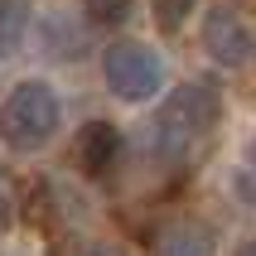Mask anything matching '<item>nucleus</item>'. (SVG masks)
I'll return each mask as SVG.
<instances>
[{
  "label": "nucleus",
  "instance_id": "obj_12",
  "mask_svg": "<svg viewBox=\"0 0 256 256\" xmlns=\"http://www.w3.org/2000/svg\"><path fill=\"white\" fill-rule=\"evenodd\" d=\"M252 160H256V150H252Z\"/></svg>",
  "mask_w": 256,
  "mask_h": 256
},
{
  "label": "nucleus",
  "instance_id": "obj_1",
  "mask_svg": "<svg viewBox=\"0 0 256 256\" xmlns=\"http://www.w3.org/2000/svg\"><path fill=\"white\" fill-rule=\"evenodd\" d=\"M222 121V97L213 82H184L174 87L164 106L155 112V140L170 160H188Z\"/></svg>",
  "mask_w": 256,
  "mask_h": 256
},
{
  "label": "nucleus",
  "instance_id": "obj_8",
  "mask_svg": "<svg viewBox=\"0 0 256 256\" xmlns=\"http://www.w3.org/2000/svg\"><path fill=\"white\" fill-rule=\"evenodd\" d=\"M194 5H198V0H150V10H155V20H160V29H164V34L184 29V20L194 14Z\"/></svg>",
  "mask_w": 256,
  "mask_h": 256
},
{
  "label": "nucleus",
  "instance_id": "obj_10",
  "mask_svg": "<svg viewBox=\"0 0 256 256\" xmlns=\"http://www.w3.org/2000/svg\"><path fill=\"white\" fill-rule=\"evenodd\" d=\"M82 256H121V252H116V246H87Z\"/></svg>",
  "mask_w": 256,
  "mask_h": 256
},
{
  "label": "nucleus",
  "instance_id": "obj_6",
  "mask_svg": "<svg viewBox=\"0 0 256 256\" xmlns=\"http://www.w3.org/2000/svg\"><path fill=\"white\" fill-rule=\"evenodd\" d=\"M155 256H218V237L203 222H174L155 242Z\"/></svg>",
  "mask_w": 256,
  "mask_h": 256
},
{
  "label": "nucleus",
  "instance_id": "obj_9",
  "mask_svg": "<svg viewBox=\"0 0 256 256\" xmlns=\"http://www.w3.org/2000/svg\"><path fill=\"white\" fill-rule=\"evenodd\" d=\"M87 14L97 24H121V20H130V0H87Z\"/></svg>",
  "mask_w": 256,
  "mask_h": 256
},
{
  "label": "nucleus",
  "instance_id": "obj_11",
  "mask_svg": "<svg viewBox=\"0 0 256 256\" xmlns=\"http://www.w3.org/2000/svg\"><path fill=\"white\" fill-rule=\"evenodd\" d=\"M237 256H256V242H246V246H237Z\"/></svg>",
  "mask_w": 256,
  "mask_h": 256
},
{
  "label": "nucleus",
  "instance_id": "obj_5",
  "mask_svg": "<svg viewBox=\"0 0 256 256\" xmlns=\"http://www.w3.org/2000/svg\"><path fill=\"white\" fill-rule=\"evenodd\" d=\"M116 155H121V130L112 121H87L78 130V164L87 174H106L116 164Z\"/></svg>",
  "mask_w": 256,
  "mask_h": 256
},
{
  "label": "nucleus",
  "instance_id": "obj_7",
  "mask_svg": "<svg viewBox=\"0 0 256 256\" xmlns=\"http://www.w3.org/2000/svg\"><path fill=\"white\" fill-rule=\"evenodd\" d=\"M29 29V0H0V58H10L24 44Z\"/></svg>",
  "mask_w": 256,
  "mask_h": 256
},
{
  "label": "nucleus",
  "instance_id": "obj_2",
  "mask_svg": "<svg viewBox=\"0 0 256 256\" xmlns=\"http://www.w3.org/2000/svg\"><path fill=\"white\" fill-rule=\"evenodd\" d=\"M58 126H63V102L39 78L10 87V97L0 102V136L10 150H39L58 136Z\"/></svg>",
  "mask_w": 256,
  "mask_h": 256
},
{
  "label": "nucleus",
  "instance_id": "obj_4",
  "mask_svg": "<svg viewBox=\"0 0 256 256\" xmlns=\"http://www.w3.org/2000/svg\"><path fill=\"white\" fill-rule=\"evenodd\" d=\"M203 48H208L222 68H242L246 58H252L256 39H252V29H246V20L237 10L218 5V10H208V20H203Z\"/></svg>",
  "mask_w": 256,
  "mask_h": 256
},
{
  "label": "nucleus",
  "instance_id": "obj_3",
  "mask_svg": "<svg viewBox=\"0 0 256 256\" xmlns=\"http://www.w3.org/2000/svg\"><path fill=\"white\" fill-rule=\"evenodd\" d=\"M102 78L112 87V97L121 102H150L164 87V63L150 44L140 39H116L106 54H102Z\"/></svg>",
  "mask_w": 256,
  "mask_h": 256
}]
</instances>
